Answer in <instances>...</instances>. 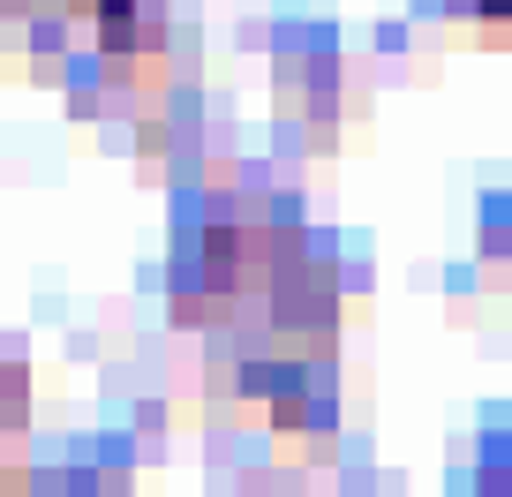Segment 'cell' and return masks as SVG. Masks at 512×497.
<instances>
[{
  "label": "cell",
  "mask_w": 512,
  "mask_h": 497,
  "mask_svg": "<svg viewBox=\"0 0 512 497\" xmlns=\"http://www.w3.org/2000/svg\"><path fill=\"white\" fill-rule=\"evenodd\" d=\"M475 16H490V23H512V0H475Z\"/></svg>",
  "instance_id": "1"
}]
</instances>
